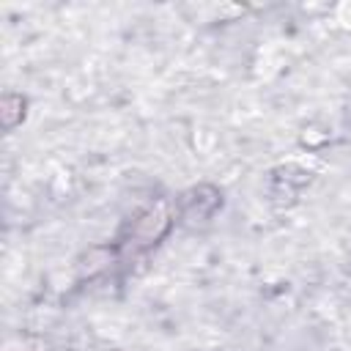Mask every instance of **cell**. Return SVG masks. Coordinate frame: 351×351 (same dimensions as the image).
<instances>
[{
	"label": "cell",
	"instance_id": "obj_3",
	"mask_svg": "<svg viewBox=\"0 0 351 351\" xmlns=\"http://www.w3.org/2000/svg\"><path fill=\"white\" fill-rule=\"evenodd\" d=\"M22 101H25L22 96H5V99H3V123H5V129L16 126V123L22 121L25 112H16V110H14V107H19Z\"/></svg>",
	"mask_w": 351,
	"mask_h": 351
},
{
	"label": "cell",
	"instance_id": "obj_1",
	"mask_svg": "<svg viewBox=\"0 0 351 351\" xmlns=\"http://www.w3.org/2000/svg\"><path fill=\"white\" fill-rule=\"evenodd\" d=\"M219 203H222V197H219V192L214 189V186H197V189H192V192H186L184 195V203H181V217L186 219V222H206V219H211V214L219 208Z\"/></svg>",
	"mask_w": 351,
	"mask_h": 351
},
{
	"label": "cell",
	"instance_id": "obj_2",
	"mask_svg": "<svg viewBox=\"0 0 351 351\" xmlns=\"http://www.w3.org/2000/svg\"><path fill=\"white\" fill-rule=\"evenodd\" d=\"M167 225H170V211H167L165 203H156V206H151V208L134 222V228H132V239H134V244L148 247V244H154L156 239L165 236Z\"/></svg>",
	"mask_w": 351,
	"mask_h": 351
}]
</instances>
